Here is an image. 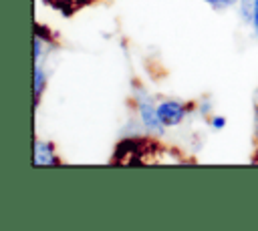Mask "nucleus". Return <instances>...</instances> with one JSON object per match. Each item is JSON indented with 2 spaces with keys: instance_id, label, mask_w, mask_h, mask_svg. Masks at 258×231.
I'll use <instances>...</instances> for the list:
<instances>
[{
  "instance_id": "7ed1b4c3",
  "label": "nucleus",
  "mask_w": 258,
  "mask_h": 231,
  "mask_svg": "<svg viewBox=\"0 0 258 231\" xmlns=\"http://www.w3.org/2000/svg\"><path fill=\"white\" fill-rule=\"evenodd\" d=\"M34 165L38 167H44V165H58V159L54 157V151L48 143H42V141H36L34 143Z\"/></svg>"
},
{
  "instance_id": "6e6552de",
  "label": "nucleus",
  "mask_w": 258,
  "mask_h": 231,
  "mask_svg": "<svg viewBox=\"0 0 258 231\" xmlns=\"http://www.w3.org/2000/svg\"><path fill=\"white\" fill-rule=\"evenodd\" d=\"M252 24H254V28H256V32H258V0H254V8H252Z\"/></svg>"
},
{
  "instance_id": "f257e3e1",
  "label": "nucleus",
  "mask_w": 258,
  "mask_h": 231,
  "mask_svg": "<svg viewBox=\"0 0 258 231\" xmlns=\"http://www.w3.org/2000/svg\"><path fill=\"white\" fill-rule=\"evenodd\" d=\"M145 147H147V141H141V139H125V141L119 143L113 161L115 163H121V165L141 163V157H143Z\"/></svg>"
},
{
  "instance_id": "423d86ee",
  "label": "nucleus",
  "mask_w": 258,
  "mask_h": 231,
  "mask_svg": "<svg viewBox=\"0 0 258 231\" xmlns=\"http://www.w3.org/2000/svg\"><path fill=\"white\" fill-rule=\"evenodd\" d=\"M44 82H46V78H44L42 68H40L38 64H34V98H36V100L40 98V94H42V90H44Z\"/></svg>"
},
{
  "instance_id": "f03ea898",
  "label": "nucleus",
  "mask_w": 258,
  "mask_h": 231,
  "mask_svg": "<svg viewBox=\"0 0 258 231\" xmlns=\"http://www.w3.org/2000/svg\"><path fill=\"white\" fill-rule=\"evenodd\" d=\"M157 114L161 119V123L165 127H173V125H179L185 117V108L181 102L177 100H163L159 106H157Z\"/></svg>"
},
{
  "instance_id": "1a4fd4ad",
  "label": "nucleus",
  "mask_w": 258,
  "mask_h": 231,
  "mask_svg": "<svg viewBox=\"0 0 258 231\" xmlns=\"http://www.w3.org/2000/svg\"><path fill=\"white\" fill-rule=\"evenodd\" d=\"M212 125H214L216 129H222V127H224V119H222V117H216V119L212 121Z\"/></svg>"
},
{
  "instance_id": "20e7f679",
  "label": "nucleus",
  "mask_w": 258,
  "mask_h": 231,
  "mask_svg": "<svg viewBox=\"0 0 258 231\" xmlns=\"http://www.w3.org/2000/svg\"><path fill=\"white\" fill-rule=\"evenodd\" d=\"M48 6H52L54 10H58V12H62V14H67V16H71V14H75L79 8H85L87 4H91V2H95V0H44Z\"/></svg>"
},
{
  "instance_id": "9d476101",
  "label": "nucleus",
  "mask_w": 258,
  "mask_h": 231,
  "mask_svg": "<svg viewBox=\"0 0 258 231\" xmlns=\"http://www.w3.org/2000/svg\"><path fill=\"white\" fill-rule=\"evenodd\" d=\"M254 127H256V137H258V102H256V119H254Z\"/></svg>"
},
{
  "instance_id": "39448f33",
  "label": "nucleus",
  "mask_w": 258,
  "mask_h": 231,
  "mask_svg": "<svg viewBox=\"0 0 258 231\" xmlns=\"http://www.w3.org/2000/svg\"><path fill=\"white\" fill-rule=\"evenodd\" d=\"M139 110H141V117H143V123H145L147 129H151V131H163L165 125L161 123V119L157 114V108H153L149 102H141L139 104Z\"/></svg>"
},
{
  "instance_id": "0eeeda50",
  "label": "nucleus",
  "mask_w": 258,
  "mask_h": 231,
  "mask_svg": "<svg viewBox=\"0 0 258 231\" xmlns=\"http://www.w3.org/2000/svg\"><path fill=\"white\" fill-rule=\"evenodd\" d=\"M212 8H216V10H222V8H228V6H232L236 0H206Z\"/></svg>"
}]
</instances>
